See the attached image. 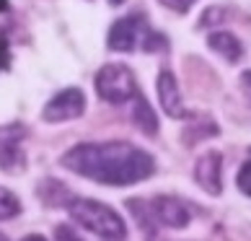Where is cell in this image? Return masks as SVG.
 Listing matches in <instances>:
<instances>
[{"instance_id": "cell-12", "label": "cell", "mask_w": 251, "mask_h": 241, "mask_svg": "<svg viewBox=\"0 0 251 241\" xmlns=\"http://www.w3.org/2000/svg\"><path fill=\"white\" fill-rule=\"evenodd\" d=\"M36 192H39V197L44 200V205H50V208H60V205L68 208L70 200H73L70 189L60 182H54V179H44L39 187H36Z\"/></svg>"}, {"instance_id": "cell-2", "label": "cell", "mask_w": 251, "mask_h": 241, "mask_svg": "<svg viewBox=\"0 0 251 241\" xmlns=\"http://www.w3.org/2000/svg\"><path fill=\"white\" fill-rule=\"evenodd\" d=\"M68 213L80 228H86V231H91V234H96L106 241H122L127 236V226H125L122 215L114 208H109L99 200L73 197L68 205Z\"/></svg>"}, {"instance_id": "cell-19", "label": "cell", "mask_w": 251, "mask_h": 241, "mask_svg": "<svg viewBox=\"0 0 251 241\" xmlns=\"http://www.w3.org/2000/svg\"><path fill=\"white\" fill-rule=\"evenodd\" d=\"M21 241H47V239H44V236H39V234H29V236H26V239H21Z\"/></svg>"}, {"instance_id": "cell-7", "label": "cell", "mask_w": 251, "mask_h": 241, "mask_svg": "<svg viewBox=\"0 0 251 241\" xmlns=\"http://www.w3.org/2000/svg\"><path fill=\"white\" fill-rule=\"evenodd\" d=\"M145 205H148V213H151L155 226L174 228V231L189 226V210L184 208L181 200L171 197V194H158V197H153Z\"/></svg>"}, {"instance_id": "cell-13", "label": "cell", "mask_w": 251, "mask_h": 241, "mask_svg": "<svg viewBox=\"0 0 251 241\" xmlns=\"http://www.w3.org/2000/svg\"><path fill=\"white\" fill-rule=\"evenodd\" d=\"M21 213V202L18 197L8 189V187H0V220H11Z\"/></svg>"}, {"instance_id": "cell-15", "label": "cell", "mask_w": 251, "mask_h": 241, "mask_svg": "<svg viewBox=\"0 0 251 241\" xmlns=\"http://www.w3.org/2000/svg\"><path fill=\"white\" fill-rule=\"evenodd\" d=\"M158 3L163 8H169V11H174V13H187L197 0H158Z\"/></svg>"}, {"instance_id": "cell-3", "label": "cell", "mask_w": 251, "mask_h": 241, "mask_svg": "<svg viewBox=\"0 0 251 241\" xmlns=\"http://www.w3.org/2000/svg\"><path fill=\"white\" fill-rule=\"evenodd\" d=\"M94 86H96L99 99L106 101V104H129L132 96L140 91L135 73L122 62H109L104 68H99Z\"/></svg>"}, {"instance_id": "cell-20", "label": "cell", "mask_w": 251, "mask_h": 241, "mask_svg": "<svg viewBox=\"0 0 251 241\" xmlns=\"http://www.w3.org/2000/svg\"><path fill=\"white\" fill-rule=\"evenodd\" d=\"M122 3H125V0H109V5H114V8H117V5H122Z\"/></svg>"}, {"instance_id": "cell-14", "label": "cell", "mask_w": 251, "mask_h": 241, "mask_svg": "<svg viewBox=\"0 0 251 241\" xmlns=\"http://www.w3.org/2000/svg\"><path fill=\"white\" fill-rule=\"evenodd\" d=\"M236 184L238 189L246 194V197H251V161H246L244 166L238 169V177H236Z\"/></svg>"}, {"instance_id": "cell-9", "label": "cell", "mask_w": 251, "mask_h": 241, "mask_svg": "<svg viewBox=\"0 0 251 241\" xmlns=\"http://www.w3.org/2000/svg\"><path fill=\"white\" fill-rule=\"evenodd\" d=\"M155 88H158V101H161V109H163L166 117H171V119H184L187 117L184 99H181V91H179V80H176V76L169 68H163L161 73H158Z\"/></svg>"}, {"instance_id": "cell-6", "label": "cell", "mask_w": 251, "mask_h": 241, "mask_svg": "<svg viewBox=\"0 0 251 241\" xmlns=\"http://www.w3.org/2000/svg\"><path fill=\"white\" fill-rule=\"evenodd\" d=\"M24 125H3L0 127V169L8 174H18L26 169V153H24Z\"/></svg>"}, {"instance_id": "cell-8", "label": "cell", "mask_w": 251, "mask_h": 241, "mask_svg": "<svg viewBox=\"0 0 251 241\" xmlns=\"http://www.w3.org/2000/svg\"><path fill=\"white\" fill-rule=\"evenodd\" d=\"M194 182H197L200 189H204L212 197H218L223 192V156L218 151H207L197 159V163H194Z\"/></svg>"}, {"instance_id": "cell-4", "label": "cell", "mask_w": 251, "mask_h": 241, "mask_svg": "<svg viewBox=\"0 0 251 241\" xmlns=\"http://www.w3.org/2000/svg\"><path fill=\"white\" fill-rule=\"evenodd\" d=\"M148 34H151V29H148L145 13L132 11V13L117 18V21L111 24L109 36H106V47L111 52H132L137 47H143Z\"/></svg>"}, {"instance_id": "cell-11", "label": "cell", "mask_w": 251, "mask_h": 241, "mask_svg": "<svg viewBox=\"0 0 251 241\" xmlns=\"http://www.w3.org/2000/svg\"><path fill=\"white\" fill-rule=\"evenodd\" d=\"M207 44H210V50L220 54L226 62H238L241 57H244V44H241V39L233 34V31H212L207 36Z\"/></svg>"}, {"instance_id": "cell-16", "label": "cell", "mask_w": 251, "mask_h": 241, "mask_svg": "<svg viewBox=\"0 0 251 241\" xmlns=\"http://www.w3.org/2000/svg\"><path fill=\"white\" fill-rule=\"evenodd\" d=\"M223 13H226V8H218V5L210 8V11L202 16V26H212V24H218V21H226V16H223Z\"/></svg>"}, {"instance_id": "cell-5", "label": "cell", "mask_w": 251, "mask_h": 241, "mask_svg": "<svg viewBox=\"0 0 251 241\" xmlns=\"http://www.w3.org/2000/svg\"><path fill=\"white\" fill-rule=\"evenodd\" d=\"M86 112V94L80 88H62L57 91L42 109V119L47 125H57V122H73V119L83 117Z\"/></svg>"}, {"instance_id": "cell-18", "label": "cell", "mask_w": 251, "mask_h": 241, "mask_svg": "<svg viewBox=\"0 0 251 241\" xmlns=\"http://www.w3.org/2000/svg\"><path fill=\"white\" fill-rule=\"evenodd\" d=\"M54 236H57V241H80L75 234H73V228H70V226H57Z\"/></svg>"}, {"instance_id": "cell-17", "label": "cell", "mask_w": 251, "mask_h": 241, "mask_svg": "<svg viewBox=\"0 0 251 241\" xmlns=\"http://www.w3.org/2000/svg\"><path fill=\"white\" fill-rule=\"evenodd\" d=\"M238 86H241V91H244L246 101L251 104V70H244V73H241V78H238Z\"/></svg>"}, {"instance_id": "cell-1", "label": "cell", "mask_w": 251, "mask_h": 241, "mask_svg": "<svg viewBox=\"0 0 251 241\" xmlns=\"http://www.w3.org/2000/svg\"><path fill=\"white\" fill-rule=\"evenodd\" d=\"M60 163L78 177L106 187H132L155 171L153 156L125 140L78 143L65 151Z\"/></svg>"}, {"instance_id": "cell-21", "label": "cell", "mask_w": 251, "mask_h": 241, "mask_svg": "<svg viewBox=\"0 0 251 241\" xmlns=\"http://www.w3.org/2000/svg\"><path fill=\"white\" fill-rule=\"evenodd\" d=\"M0 241H8V239H5V236H3V234H0Z\"/></svg>"}, {"instance_id": "cell-10", "label": "cell", "mask_w": 251, "mask_h": 241, "mask_svg": "<svg viewBox=\"0 0 251 241\" xmlns=\"http://www.w3.org/2000/svg\"><path fill=\"white\" fill-rule=\"evenodd\" d=\"M129 117H132V122H135V127L140 130L143 135H158V117H155V112H153V107L148 104V99H145V94H137L132 96V101H129Z\"/></svg>"}]
</instances>
